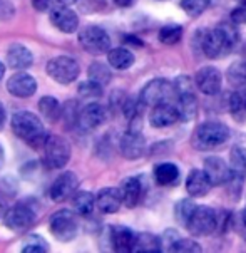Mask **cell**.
<instances>
[{
	"label": "cell",
	"mask_w": 246,
	"mask_h": 253,
	"mask_svg": "<svg viewBox=\"0 0 246 253\" xmlns=\"http://www.w3.org/2000/svg\"><path fill=\"white\" fill-rule=\"evenodd\" d=\"M238 42V32L231 24H221L213 31L201 29L194 34V45L209 59H218L230 54Z\"/></svg>",
	"instance_id": "obj_1"
},
{
	"label": "cell",
	"mask_w": 246,
	"mask_h": 253,
	"mask_svg": "<svg viewBox=\"0 0 246 253\" xmlns=\"http://www.w3.org/2000/svg\"><path fill=\"white\" fill-rule=\"evenodd\" d=\"M12 129H14L17 138L25 141L32 148L44 146L47 139L45 127L41 119L30 111H19L12 116Z\"/></svg>",
	"instance_id": "obj_2"
},
{
	"label": "cell",
	"mask_w": 246,
	"mask_h": 253,
	"mask_svg": "<svg viewBox=\"0 0 246 253\" xmlns=\"http://www.w3.org/2000/svg\"><path fill=\"white\" fill-rule=\"evenodd\" d=\"M230 138V129L226 124L218 121H208L198 126L194 131L191 143L200 151H208V149H214L218 146L224 144Z\"/></svg>",
	"instance_id": "obj_3"
},
{
	"label": "cell",
	"mask_w": 246,
	"mask_h": 253,
	"mask_svg": "<svg viewBox=\"0 0 246 253\" xmlns=\"http://www.w3.org/2000/svg\"><path fill=\"white\" fill-rule=\"evenodd\" d=\"M71 160V146L62 136H47L44 143V161L50 169H60Z\"/></svg>",
	"instance_id": "obj_4"
},
{
	"label": "cell",
	"mask_w": 246,
	"mask_h": 253,
	"mask_svg": "<svg viewBox=\"0 0 246 253\" xmlns=\"http://www.w3.org/2000/svg\"><path fill=\"white\" fill-rule=\"evenodd\" d=\"M186 228L194 237H206V235H211L218 228L216 211L209 207H196L191 218H189Z\"/></svg>",
	"instance_id": "obj_5"
},
{
	"label": "cell",
	"mask_w": 246,
	"mask_h": 253,
	"mask_svg": "<svg viewBox=\"0 0 246 253\" xmlns=\"http://www.w3.org/2000/svg\"><path fill=\"white\" fill-rule=\"evenodd\" d=\"M49 230L59 242H71L77 235V230H79L77 218L74 213L69 211V210L55 211L54 215L50 216Z\"/></svg>",
	"instance_id": "obj_6"
},
{
	"label": "cell",
	"mask_w": 246,
	"mask_h": 253,
	"mask_svg": "<svg viewBox=\"0 0 246 253\" xmlns=\"http://www.w3.org/2000/svg\"><path fill=\"white\" fill-rule=\"evenodd\" d=\"M79 42L85 52L92 55H102L111 50V37L104 29L90 25L79 34Z\"/></svg>",
	"instance_id": "obj_7"
},
{
	"label": "cell",
	"mask_w": 246,
	"mask_h": 253,
	"mask_svg": "<svg viewBox=\"0 0 246 253\" xmlns=\"http://www.w3.org/2000/svg\"><path fill=\"white\" fill-rule=\"evenodd\" d=\"M45 71H47V74L55 81V83L71 84L77 79L81 69H79V64H77L72 57L59 55V57H54L47 62Z\"/></svg>",
	"instance_id": "obj_8"
},
{
	"label": "cell",
	"mask_w": 246,
	"mask_h": 253,
	"mask_svg": "<svg viewBox=\"0 0 246 253\" xmlns=\"http://www.w3.org/2000/svg\"><path fill=\"white\" fill-rule=\"evenodd\" d=\"M174 92V85L166 79H153L142 87L139 99L144 102V106H158L163 102H167Z\"/></svg>",
	"instance_id": "obj_9"
},
{
	"label": "cell",
	"mask_w": 246,
	"mask_h": 253,
	"mask_svg": "<svg viewBox=\"0 0 246 253\" xmlns=\"http://www.w3.org/2000/svg\"><path fill=\"white\" fill-rule=\"evenodd\" d=\"M5 226L14 231H25L36 221V211L24 203L14 205L12 208L7 210L5 216H3Z\"/></svg>",
	"instance_id": "obj_10"
},
{
	"label": "cell",
	"mask_w": 246,
	"mask_h": 253,
	"mask_svg": "<svg viewBox=\"0 0 246 253\" xmlns=\"http://www.w3.org/2000/svg\"><path fill=\"white\" fill-rule=\"evenodd\" d=\"M205 173L209 178L213 186H223V184L230 183L233 178L231 166L226 165V161L218 156H208L205 160Z\"/></svg>",
	"instance_id": "obj_11"
},
{
	"label": "cell",
	"mask_w": 246,
	"mask_h": 253,
	"mask_svg": "<svg viewBox=\"0 0 246 253\" xmlns=\"http://www.w3.org/2000/svg\"><path fill=\"white\" fill-rule=\"evenodd\" d=\"M7 91L15 97L25 99V97L34 96L37 91V81L27 72H17V74L10 76L7 81Z\"/></svg>",
	"instance_id": "obj_12"
},
{
	"label": "cell",
	"mask_w": 246,
	"mask_h": 253,
	"mask_svg": "<svg viewBox=\"0 0 246 253\" xmlns=\"http://www.w3.org/2000/svg\"><path fill=\"white\" fill-rule=\"evenodd\" d=\"M196 85L206 96H214L221 89V72L213 66H206L196 72Z\"/></svg>",
	"instance_id": "obj_13"
},
{
	"label": "cell",
	"mask_w": 246,
	"mask_h": 253,
	"mask_svg": "<svg viewBox=\"0 0 246 253\" xmlns=\"http://www.w3.org/2000/svg\"><path fill=\"white\" fill-rule=\"evenodd\" d=\"M77 184H79V178H77L76 173L72 171H66L60 176L55 178V181L50 186V198L54 201H64L67 200L69 196H72L77 190Z\"/></svg>",
	"instance_id": "obj_14"
},
{
	"label": "cell",
	"mask_w": 246,
	"mask_h": 253,
	"mask_svg": "<svg viewBox=\"0 0 246 253\" xmlns=\"http://www.w3.org/2000/svg\"><path fill=\"white\" fill-rule=\"evenodd\" d=\"M119 148H121V154L126 160H139L142 154L146 153V139L142 138L139 131L131 129L121 138Z\"/></svg>",
	"instance_id": "obj_15"
},
{
	"label": "cell",
	"mask_w": 246,
	"mask_h": 253,
	"mask_svg": "<svg viewBox=\"0 0 246 253\" xmlns=\"http://www.w3.org/2000/svg\"><path fill=\"white\" fill-rule=\"evenodd\" d=\"M50 22L60 32L72 34L79 27V17H77V14L72 8H69L67 5H60L50 10Z\"/></svg>",
	"instance_id": "obj_16"
},
{
	"label": "cell",
	"mask_w": 246,
	"mask_h": 253,
	"mask_svg": "<svg viewBox=\"0 0 246 253\" xmlns=\"http://www.w3.org/2000/svg\"><path fill=\"white\" fill-rule=\"evenodd\" d=\"M107 113L106 108L99 102H90L85 108H82V111L79 113V121L77 124L82 127V129H96L101 124L106 123Z\"/></svg>",
	"instance_id": "obj_17"
},
{
	"label": "cell",
	"mask_w": 246,
	"mask_h": 253,
	"mask_svg": "<svg viewBox=\"0 0 246 253\" xmlns=\"http://www.w3.org/2000/svg\"><path fill=\"white\" fill-rule=\"evenodd\" d=\"M149 121L151 126L154 127H166L179 121V113L176 106L169 104V102H163V104L154 106Z\"/></svg>",
	"instance_id": "obj_18"
},
{
	"label": "cell",
	"mask_w": 246,
	"mask_h": 253,
	"mask_svg": "<svg viewBox=\"0 0 246 253\" xmlns=\"http://www.w3.org/2000/svg\"><path fill=\"white\" fill-rule=\"evenodd\" d=\"M211 186L213 184L206 176L205 169H191V173L186 178V191L193 198H201V196L208 195Z\"/></svg>",
	"instance_id": "obj_19"
},
{
	"label": "cell",
	"mask_w": 246,
	"mask_h": 253,
	"mask_svg": "<svg viewBox=\"0 0 246 253\" xmlns=\"http://www.w3.org/2000/svg\"><path fill=\"white\" fill-rule=\"evenodd\" d=\"M123 193L118 188H104L97 193L96 205L102 213H116L123 205Z\"/></svg>",
	"instance_id": "obj_20"
},
{
	"label": "cell",
	"mask_w": 246,
	"mask_h": 253,
	"mask_svg": "<svg viewBox=\"0 0 246 253\" xmlns=\"http://www.w3.org/2000/svg\"><path fill=\"white\" fill-rule=\"evenodd\" d=\"M7 62L12 69L22 71V69H27V67L32 66L34 55L25 45L14 44V45L8 47V50H7Z\"/></svg>",
	"instance_id": "obj_21"
},
{
	"label": "cell",
	"mask_w": 246,
	"mask_h": 253,
	"mask_svg": "<svg viewBox=\"0 0 246 253\" xmlns=\"http://www.w3.org/2000/svg\"><path fill=\"white\" fill-rule=\"evenodd\" d=\"M136 233L126 226H112L111 228V245L114 252H132Z\"/></svg>",
	"instance_id": "obj_22"
},
{
	"label": "cell",
	"mask_w": 246,
	"mask_h": 253,
	"mask_svg": "<svg viewBox=\"0 0 246 253\" xmlns=\"http://www.w3.org/2000/svg\"><path fill=\"white\" fill-rule=\"evenodd\" d=\"M178 96V102H176V109L179 113V121L188 123L196 116L198 113V101L196 96L193 94V91H186L176 94Z\"/></svg>",
	"instance_id": "obj_23"
},
{
	"label": "cell",
	"mask_w": 246,
	"mask_h": 253,
	"mask_svg": "<svg viewBox=\"0 0 246 253\" xmlns=\"http://www.w3.org/2000/svg\"><path fill=\"white\" fill-rule=\"evenodd\" d=\"M121 193H123V201L127 208H134L141 200L142 184L139 178H127L123 181L121 186Z\"/></svg>",
	"instance_id": "obj_24"
},
{
	"label": "cell",
	"mask_w": 246,
	"mask_h": 253,
	"mask_svg": "<svg viewBox=\"0 0 246 253\" xmlns=\"http://www.w3.org/2000/svg\"><path fill=\"white\" fill-rule=\"evenodd\" d=\"M107 62L114 69L126 71L134 64V54L127 50L126 47H116V49H111L107 52Z\"/></svg>",
	"instance_id": "obj_25"
},
{
	"label": "cell",
	"mask_w": 246,
	"mask_h": 253,
	"mask_svg": "<svg viewBox=\"0 0 246 253\" xmlns=\"http://www.w3.org/2000/svg\"><path fill=\"white\" fill-rule=\"evenodd\" d=\"M228 108H230L235 121H246V89H233L230 101H228Z\"/></svg>",
	"instance_id": "obj_26"
},
{
	"label": "cell",
	"mask_w": 246,
	"mask_h": 253,
	"mask_svg": "<svg viewBox=\"0 0 246 253\" xmlns=\"http://www.w3.org/2000/svg\"><path fill=\"white\" fill-rule=\"evenodd\" d=\"M154 179L163 186L174 184L179 179V168L172 163H161L154 168Z\"/></svg>",
	"instance_id": "obj_27"
},
{
	"label": "cell",
	"mask_w": 246,
	"mask_h": 253,
	"mask_svg": "<svg viewBox=\"0 0 246 253\" xmlns=\"http://www.w3.org/2000/svg\"><path fill=\"white\" fill-rule=\"evenodd\" d=\"M132 252H163V242L153 233H137Z\"/></svg>",
	"instance_id": "obj_28"
},
{
	"label": "cell",
	"mask_w": 246,
	"mask_h": 253,
	"mask_svg": "<svg viewBox=\"0 0 246 253\" xmlns=\"http://www.w3.org/2000/svg\"><path fill=\"white\" fill-rule=\"evenodd\" d=\"M94 205H96V196L90 191H77L72 195V207H74V211L79 213V215H90Z\"/></svg>",
	"instance_id": "obj_29"
},
{
	"label": "cell",
	"mask_w": 246,
	"mask_h": 253,
	"mask_svg": "<svg viewBox=\"0 0 246 253\" xmlns=\"http://www.w3.org/2000/svg\"><path fill=\"white\" fill-rule=\"evenodd\" d=\"M39 111H41V114L49 123H55L62 116V108H60L59 101L50 96L41 97V101H39Z\"/></svg>",
	"instance_id": "obj_30"
},
{
	"label": "cell",
	"mask_w": 246,
	"mask_h": 253,
	"mask_svg": "<svg viewBox=\"0 0 246 253\" xmlns=\"http://www.w3.org/2000/svg\"><path fill=\"white\" fill-rule=\"evenodd\" d=\"M230 166L235 176H240V178L246 176V148L235 146V148L231 149Z\"/></svg>",
	"instance_id": "obj_31"
},
{
	"label": "cell",
	"mask_w": 246,
	"mask_h": 253,
	"mask_svg": "<svg viewBox=\"0 0 246 253\" xmlns=\"http://www.w3.org/2000/svg\"><path fill=\"white\" fill-rule=\"evenodd\" d=\"M228 81L235 89H246V64L235 62L228 69Z\"/></svg>",
	"instance_id": "obj_32"
},
{
	"label": "cell",
	"mask_w": 246,
	"mask_h": 253,
	"mask_svg": "<svg viewBox=\"0 0 246 253\" xmlns=\"http://www.w3.org/2000/svg\"><path fill=\"white\" fill-rule=\"evenodd\" d=\"M181 37H183V27L178 24H167L159 31V41L167 45H172V44H176V42H179Z\"/></svg>",
	"instance_id": "obj_33"
},
{
	"label": "cell",
	"mask_w": 246,
	"mask_h": 253,
	"mask_svg": "<svg viewBox=\"0 0 246 253\" xmlns=\"http://www.w3.org/2000/svg\"><path fill=\"white\" fill-rule=\"evenodd\" d=\"M89 79H92V81H96V83H99L101 85H104L107 84L111 81V71H109V67L106 66V64H102V62H94L92 66L89 67Z\"/></svg>",
	"instance_id": "obj_34"
},
{
	"label": "cell",
	"mask_w": 246,
	"mask_h": 253,
	"mask_svg": "<svg viewBox=\"0 0 246 253\" xmlns=\"http://www.w3.org/2000/svg\"><path fill=\"white\" fill-rule=\"evenodd\" d=\"M209 3H211V0H181L179 5L188 15L198 17L209 7Z\"/></svg>",
	"instance_id": "obj_35"
},
{
	"label": "cell",
	"mask_w": 246,
	"mask_h": 253,
	"mask_svg": "<svg viewBox=\"0 0 246 253\" xmlns=\"http://www.w3.org/2000/svg\"><path fill=\"white\" fill-rule=\"evenodd\" d=\"M196 210V205L193 203L191 200H181L178 205H176V220H178L181 225L186 226L189 218Z\"/></svg>",
	"instance_id": "obj_36"
},
{
	"label": "cell",
	"mask_w": 246,
	"mask_h": 253,
	"mask_svg": "<svg viewBox=\"0 0 246 253\" xmlns=\"http://www.w3.org/2000/svg\"><path fill=\"white\" fill-rule=\"evenodd\" d=\"M101 94H102V85L92 79L81 83L79 85V96L84 97V99H97V97H101Z\"/></svg>",
	"instance_id": "obj_37"
},
{
	"label": "cell",
	"mask_w": 246,
	"mask_h": 253,
	"mask_svg": "<svg viewBox=\"0 0 246 253\" xmlns=\"http://www.w3.org/2000/svg\"><path fill=\"white\" fill-rule=\"evenodd\" d=\"M169 252H178V253H200L201 245L196 243L191 238H178L171 245Z\"/></svg>",
	"instance_id": "obj_38"
},
{
	"label": "cell",
	"mask_w": 246,
	"mask_h": 253,
	"mask_svg": "<svg viewBox=\"0 0 246 253\" xmlns=\"http://www.w3.org/2000/svg\"><path fill=\"white\" fill-rule=\"evenodd\" d=\"M22 252L24 253H45L47 243L39 237V235H32V238L22 247Z\"/></svg>",
	"instance_id": "obj_39"
},
{
	"label": "cell",
	"mask_w": 246,
	"mask_h": 253,
	"mask_svg": "<svg viewBox=\"0 0 246 253\" xmlns=\"http://www.w3.org/2000/svg\"><path fill=\"white\" fill-rule=\"evenodd\" d=\"M231 20L235 24H246V5L236 7L235 10L231 12Z\"/></svg>",
	"instance_id": "obj_40"
},
{
	"label": "cell",
	"mask_w": 246,
	"mask_h": 253,
	"mask_svg": "<svg viewBox=\"0 0 246 253\" xmlns=\"http://www.w3.org/2000/svg\"><path fill=\"white\" fill-rule=\"evenodd\" d=\"M50 3H52V0H32L34 8L39 12H45L50 7Z\"/></svg>",
	"instance_id": "obj_41"
},
{
	"label": "cell",
	"mask_w": 246,
	"mask_h": 253,
	"mask_svg": "<svg viewBox=\"0 0 246 253\" xmlns=\"http://www.w3.org/2000/svg\"><path fill=\"white\" fill-rule=\"evenodd\" d=\"M82 3L87 7H92V8H99V7L106 5V0H82Z\"/></svg>",
	"instance_id": "obj_42"
},
{
	"label": "cell",
	"mask_w": 246,
	"mask_h": 253,
	"mask_svg": "<svg viewBox=\"0 0 246 253\" xmlns=\"http://www.w3.org/2000/svg\"><path fill=\"white\" fill-rule=\"evenodd\" d=\"M112 2H114L116 5H119V7H129V5H132V2H134V0H112Z\"/></svg>",
	"instance_id": "obj_43"
},
{
	"label": "cell",
	"mask_w": 246,
	"mask_h": 253,
	"mask_svg": "<svg viewBox=\"0 0 246 253\" xmlns=\"http://www.w3.org/2000/svg\"><path fill=\"white\" fill-rule=\"evenodd\" d=\"M7 203H5V201H3L2 198H0V218H3V216H5V213H7Z\"/></svg>",
	"instance_id": "obj_44"
},
{
	"label": "cell",
	"mask_w": 246,
	"mask_h": 253,
	"mask_svg": "<svg viewBox=\"0 0 246 253\" xmlns=\"http://www.w3.org/2000/svg\"><path fill=\"white\" fill-rule=\"evenodd\" d=\"M3 121H5V109H3V106L0 104V127L3 126Z\"/></svg>",
	"instance_id": "obj_45"
},
{
	"label": "cell",
	"mask_w": 246,
	"mask_h": 253,
	"mask_svg": "<svg viewBox=\"0 0 246 253\" xmlns=\"http://www.w3.org/2000/svg\"><path fill=\"white\" fill-rule=\"evenodd\" d=\"M60 5H72V3H76L77 0H57Z\"/></svg>",
	"instance_id": "obj_46"
},
{
	"label": "cell",
	"mask_w": 246,
	"mask_h": 253,
	"mask_svg": "<svg viewBox=\"0 0 246 253\" xmlns=\"http://www.w3.org/2000/svg\"><path fill=\"white\" fill-rule=\"evenodd\" d=\"M241 223H243V226H245V233H246V207L243 210V213H241Z\"/></svg>",
	"instance_id": "obj_47"
},
{
	"label": "cell",
	"mask_w": 246,
	"mask_h": 253,
	"mask_svg": "<svg viewBox=\"0 0 246 253\" xmlns=\"http://www.w3.org/2000/svg\"><path fill=\"white\" fill-rule=\"evenodd\" d=\"M3 160H5V153H3V148L0 146V168H2V165H3Z\"/></svg>",
	"instance_id": "obj_48"
},
{
	"label": "cell",
	"mask_w": 246,
	"mask_h": 253,
	"mask_svg": "<svg viewBox=\"0 0 246 253\" xmlns=\"http://www.w3.org/2000/svg\"><path fill=\"white\" fill-rule=\"evenodd\" d=\"M3 76H5V66H3V64L0 62V81H2Z\"/></svg>",
	"instance_id": "obj_49"
},
{
	"label": "cell",
	"mask_w": 246,
	"mask_h": 253,
	"mask_svg": "<svg viewBox=\"0 0 246 253\" xmlns=\"http://www.w3.org/2000/svg\"><path fill=\"white\" fill-rule=\"evenodd\" d=\"M240 2H246V0H240Z\"/></svg>",
	"instance_id": "obj_50"
}]
</instances>
